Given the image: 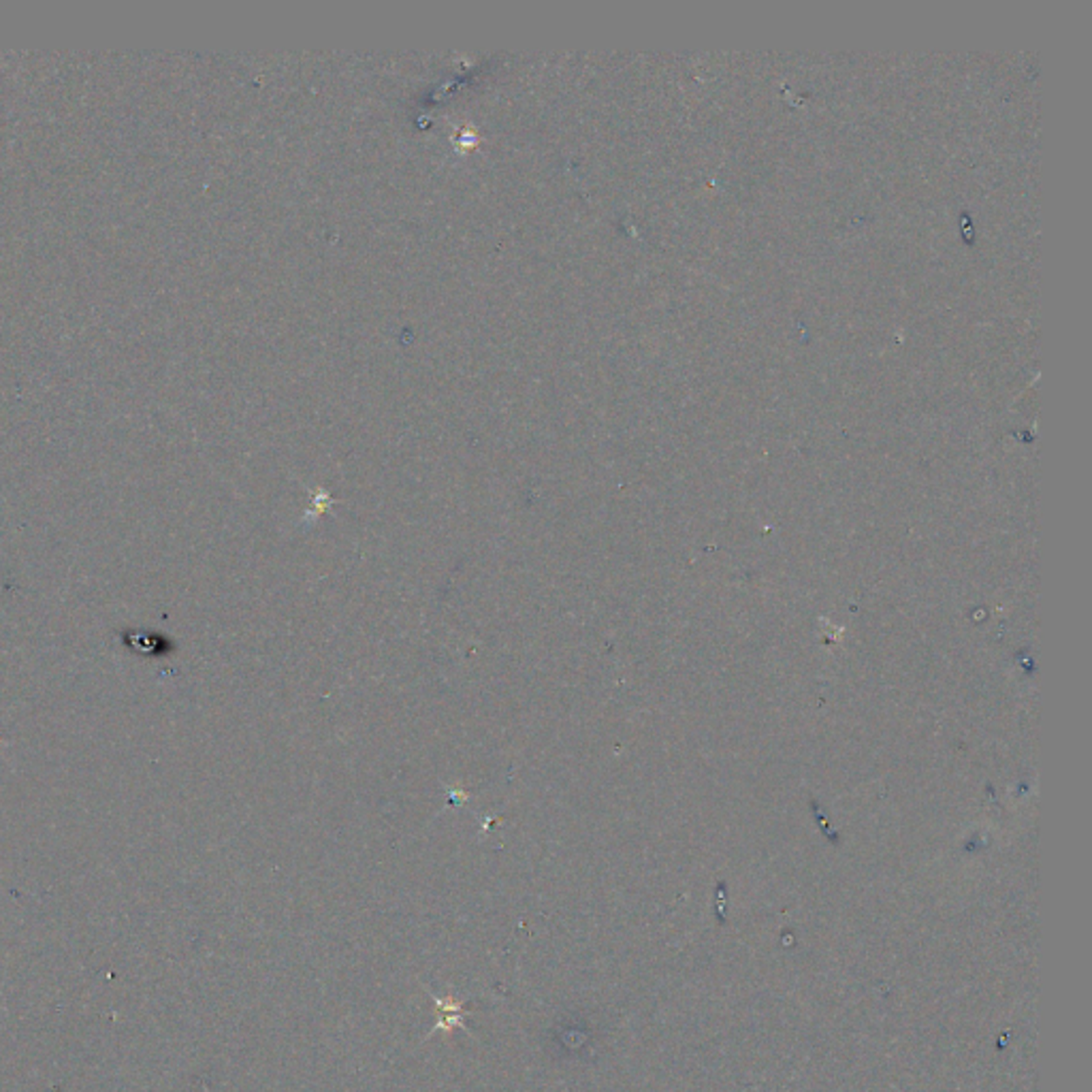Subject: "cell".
<instances>
[{
  "label": "cell",
  "instance_id": "1",
  "mask_svg": "<svg viewBox=\"0 0 1092 1092\" xmlns=\"http://www.w3.org/2000/svg\"><path fill=\"white\" fill-rule=\"evenodd\" d=\"M436 1007L439 1011V1020L433 1030L459 1027L463 1015H466V1011H463V1003H457V1001H452V999H446V1001L436 999Z\"/></svg>",
  "mask_w": 1092,
  "mask_h": 1092
}]
</instances>
